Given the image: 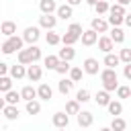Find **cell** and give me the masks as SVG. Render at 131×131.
<instances>
[{"label":"cell","instance_id":"cell-38","mask_svg":"<svg viewBox=\"0 0 131 131\" xmlns=\"http://www.w3.org/2000/svg\"><path fill=\"white\" fill-rule=\"evenodd\" d=\"M59 41H61V37H59L57 33H47V43H49V45H57Z\"/></svg>","mask_w":131,"mask_h":131},{"label":"cell","instance_id":"cell-34","mask_svg":"<svg viewBox=\"0 0 131 131\" xmlns=\"http://www.w3.org/2000/svg\"><path fill=\"white\" fill-rule=\"evenodd\" d=\"M117 94H119V98H127V96H131V88L129 86H117Z\"/></svg>","mask_w":131,"mask_h":131},{"label":"cell","instance_id":"cell-16","mask_svg":"<svg viewBox=\"0 0 131 131\" xmlns=\"http://www.w3.org/2000/svg\"><path fill=\"white\" fill-rule=\"evenodd\" d=\"M20 96H23L25 100H33V98L37 96V90H35L33 86H25V88L20 90Z\"/></svg>","mask_w":131,"mask_h":131},{"label":"cell","instance_id":"cell-8","mask_svg":"<svg viewBox=\"0 0 131 131\" xmlns=\"http://www.w3.org/2000/svg\"><path fill=\"white\" fill-rule=\"evenodd\" d=\"M41 27L53 29V27H55V16H53L51 12H43V16H41Z\"/></svg>","mask_w":131,"mask_h":131},{"label":"cell","instance_id":"cell-28","mask_svg":"<svg viewBox=\"0 0 131 131\" xmlns=\"http://www.w3.org/2000/svg\"><path fill=\"white\" fill-rule=\"evenodd\" d=\"M106 106H108V113H111V115H121V111H123L121 102H115V100H113V102L108 100V104H106Z\"/></svg>","mask_w":131,"mask_h":131},{"label":"cell","instance_id":"cell-49","mask_svg":"<svg viewBox=\"0 0 131 131\" xmlns=\"http://www.w3.org/2000/svg\"><path fill=\"white\" fill-rule=\"evenodd\" d=\"M86 2H88V4H92V6H94V4H96V2H98V0H86Z\"/></svg>","mask_w":131,"mask_h":131},{"label":"cell","instance_id":"cell-37","mask_svg":"<svg viewBox=\"0 0 131 131\" xmlns=\"http://www.w3.org/2000/svg\"><path fill=\"white\" fill-rule=\"evenodd\" d=\"M108 12L111 14H125V8H123V4H115V6H108Z\"/></svg>","mask_w":131,"mask_h":131},{"label":"cell","instance_id":"cell-33","mask_svg":"<svg viewBox=\"0 0 131 131\" xmlns=\"http://www.w3.org/2000/svg\"><path fill=\"white\" fill-rule=\"evenodd\" d=\"M57 61H59V55H47V57H45V66H47L49 70H55Z\"/></svg>","mask_w":131,"mask_h":131},{"label":"cell","instance_id":"cell-13","mask_svg":"<svg viewBox=\"0 0 131 131\" xmlns=\"http://www.w3.org/2000/svg\"><path fill=\"white\" fill-rule=\"evenodd\" d=\"M51 94H53V90H51V86H47V84H41V86H39V90H37V96H39V98H43V100H49V98H51Z\"/></svg>","mask_w":131,"mask_h":131},{"label":"cell","instance_id":"cell-31","mask_svg":"<svg viewBox=\"0 0 131 131\" xmlns=\"http://www.w3.org/2000/svg\"><path fill=\"white\" fill-rule=\"evenodd\" d=\"M94 8H96L98 14H104V12H108V2H106V0H98V2L94 4Z\"/></svg>","mask_w":131,"mask_h":131},{"label":"cell","instance_id":"cell-36","mask_svg":"<svg viewBox=\"0 0 131 131\" xmlns=\"http://www.w3.org/2000/svg\"><path fill=\"white\" fill-rule=\"evenodd\" d=\"M70 78H72V82H78L82 78V70L80 68H70Z\"/></svg>","mask_w":131,"mask_h":131},{"label":"cell","instance_id":"cell-24","mask_svg":"<svg viewBox=\"0 0 131 131\" xmlns=\"http://www.w3.org/2000/svg\"><path fill=\"white\" fill-rule=\"evenodd\" d=\"M119 61H121V59H119V55H113L111 51H108V53H106V57H104V63H106L108 68H115V66H119Z\"/></svg>","mask_w":131,"mask_h":131},{"label":"cell","instance_id":"cell-39","mask_svg":"<svg viewBox=\"0 0 131 131\" xmlns=\"http://www.w3.org/2000/svg\"><path fill=\"white\" fill-rule=\"evenodd\" d=\"M119 59H121V61H125V63H127V61H131V47H129V49H121Z\"/></svg>","mask_w":131,"mask_h":131},{"label":"cell","instance_id":"cell-11","mask_svg":"<svg viewBox=\"0 0 131 131\" xmlns=\"http://www.w3.org/2000/svg\"><path fill=\"white\" fill-rule=\"evenodd\" d=\"M78 123H80V127H88V125H92V113H88V111L78 113Z\"/></svg>","mask_w":131,"mask_h":131},{"label":"cell","instance_id":"cell-9","mask_svg":"<svg viewBox=\"0 0 131 131\" xmlns=\"http://www.w3.org/2000/svg\"><path fill=\"white\" fill-rule=\"evenodd\" d=\"M27 76L33 80V82H37V80H41V68L39 66H35V61L29 66V70H27Z\"/></svg>","mask_w":131,"mask_h":131},{"label":"cell","instance_id":"cell-48","mask_svg":"<svg viewBox=\"0 0 131 131\" xmlns=\"http://www.w3.org/2000/svg\"><path fill=\"white\" fill-rule=\"evenodd\" d=\"M4 108V98H0V111Z\"/></svg>","mask_w":131,"mask_h":131},{"label":"cell","instance_id":"cell-2","mask_svg":"<svg viewBox=\"0 0 131 131\" xmlns=\"http://www.w3.org/2000/svg\"><path fill=\"white\" fill-rule=\"evenodd\" d=\"M100 78H102V82H104V90H115V88H117V72H115L113 68L102 70Z\"/></svg>","mask_w":131,"mask_h":131},{"label":"cell","instance_id":"cell-1","mask_svg":"<svg viewBox=\"0 0 131 131\" xmlns=\"http://www.w3.org/2000/svg\"><path fill=\"white\" fill-rule=\"evenodd\" d=\"M39 57H41V49H39L37 45H31V47L18 51V61H20V63H33V61H37Z\"/></svg>","mask_w":131,"mask_h":131},{"label":"cell","instance_id":"cell-10","mask_svg":"<svg viewBox=\"0 0 131 131\" xmlns=\"http://www.w3.org/2000/svg\"><path fill=\"white\" fill-rule=\"evenodd\" d=\"M68 123H70V119H68L66 113H55L53 115V125L55 127H68Z\"/></svg>","mask_w":131,"mask_h":131},{"label":"cell","instance_id":"cell-30","mask_svg":"<svg viewBox=\"0 0 131 131\" xmlns=\"http://www.w3.org/2000/svg\"><path fill=\"white\" fill-rule=\"evenodd\" d=\"M12 88V80L6 78V76H0V92H6Z\"/></svg>","mask_w":131,"mask_h":131},{"label":"cell","instance_id":"cell-12","mask_svg":"<svg viewBox=\"0 0 131 131\" xmlns=\"http://www.w3.org/2000/svg\"><path fill=\"white\" fill-rule=\"evenodd\" d=\"M113 45H115V41H113L111 37H100V39H98V47H100L104 53H108V51L113 49Z\"/></svg>","mask_w":131,"mask_h":131},{"label":"cell","instance_id":"cell-27","mask_svg":"<svg viewBox=\"0 0 131 131\" xmlns=\"http://www.w3.org/2000/svg\"><path fill=\"white\" fill-rule=\"evenodd\" d=\"M66 113H70V115H78V113H80V104H78V100H70V102L66 104Z\"/></svg>","mask_w":131,"mask_h":131},{"label":"cell","instance_id":"cell-7","mask_svg":"<svg viewBox=\"0 0 131 131\" xmlns=\"http://www.w3.org/2000/svg\"><path fill=\"white\" fill-rule=\"evenodd\" d=\"M84 72H88V74H96V72H98V59H94V57L84 59Z\"/></svg>","mask_w":131,"mask_h":131},{"label":"cell","instance_id":"cell-6","mask_svg":"<svg viewBox=\"0 0 131 131\" xmlns=\"http://www.w3.org/2000/svg\"><path fill=\"white\" fill-rule=\"evenodd\" d=\"M0 33H4V35H14L16 33V25L12 23V20H4V23H0Z\"/></svg>","mask_w":131,"mask_h":131},{"label":"cell","instance_id":"cell-20","mask_svg":"<svg viewBox=\"0 0 131 131\" xmlns=\"http://www.w3.org/2000/svg\"><path fill=\"white\" fill-rule=\"evenodd\" d=\"M80 39V35H76V33H72V31H68L63 37H61V41H63V45H74L76 41Z\"/></svg>","mask_w":131,"mask_h":131},{"label":"cell","instance_id":"cell-19","mask_svg":"<svg viewBox=\"0 0 131 131\" xmlns=\"http://www.w3.org/2000/svg\"><path fill=\"white\" fill-rule=\"evenodd\" d=\"M57 16H61L63 20L70 18V16H72V4H63V6H59V8H57Z\"/></svg>","mask_w":131,"mask_h":131},{"label":"cell","instance_id":"cell-5","mask_svg":"<svg viewBox=\"0 0 131 131\" xmlns=\"http://www.w3.org/2000/svg\"><path fill=\"white\" fill-rule=\"evenodd\" d=\"M82 43L84 45H94L96 43V31L94 29H90V31H82Z\"/></svg>","mask_w":131,"mask_h":131},{"label":"cell","instance_id":"cell-44","mask_svg":"<svg viewBox=\"0 0 131 131\" xmlns=\"http://www.w3.org/2000/svg\"><path fill=\"white\" fill-rule=\"evenodd\" d=\"M6 70H8V66L0 61V76H4V74H6Z\"/></svg>","mask_w":131,"mask_h":131},{"label":"cell","instance_id":"cell-32","mask_svg":"<svg viewBox=\"0 0 131 131\" xmlns=\"http://www.w3.org/2000/svg\"><path fill=\"white\" fill-rule=\"evenodd\" d=\"M111 39H113L115 43H121V41L125 39V35H123V31H121L119 27H115V29H113V33H111Z\"/></svg>","mask_w":131,"mask_h":131},{"label":"cell","instance_id":"cell-42","mask_svg":"<svg viewBox=\"0 0 131 131\" xmlns=\"http://www.w3.org/2000/svg\"><path fill=\"white\" fill-rule=\"evenodd\" d=\"M68 31H72V33H76V35H82V25H78V23H72Z\"/></svg>","mask_w":131,"mask_h":131},{"label":"cell","instance_id":"cell-14","mask_svg":"<svg viewBox=\"0 0 131 131\" xmlns=\"http://www.w3.org/2000/svg\"><path fill=\"white\" fill-rule=\"evenodd\" d=\"M74 55H76V51L72 49V45H63V49H59V59H66V61H70Z\"/></svg>","mask_w":131,"mask_h":131},{"label":"cell","instance_id":"cell-47","mask_svg":"<svg viewBox=\"0 0 131 131\" xmlns=\"http://www.w3.org/2000/svg\"><path fill=\"white\" fill-rule=\"evenodd\" d=\"M68 2H70V4H72V6H74V4H80V2H82V0H68Z\"/></svg>","mask_w":131,"mask_h":131},{"label":"cell","instance_id":"cell-43","mask_svg":"<svg viewBox=\"0 0 131 131\" xmlns=\"http://www.w3.org/2000/svg\"><path fill=\"white\" fill-rule=\"evenodd\" d=\"M123 72H125V78H129V80H131V61H127V66H125V70H123Z\"/></svg>","mask_w":131,"mask_h":131},{"label":"cell","instance_id":"cell-21","mask_svg":"<svg viewBox=\"0 0 131 131\" xmlns=\"http://www.w3.org/2000/svg\"><path fill=\"white\" fill-rule=\"evenodd\" d=\"M10 74H12V78H23L27 72H25V66L18 61V66H12V68H10Z\"/></svg>","mask_w":131,"mask_h":131},{"label":"cell","instance_id":"cell-29","mask_svg":"<svg viewBox=\"0 0 131 131\" xmlns=\"http://www.w3.org/2000/svg\"><path fill=\"white\" fill-rule=\"evenodd\" d=\"M39 6H41L43 12H53V10H55V2H53V0H41Z\"/></svg>","mask_w":131,"mask_h":131},{"label":"cell","instance_id":"cell-15","mask_svg":"<svg viewBox=\"0 0 131 131\" xmlns=\"http://www.w3.org/2000/svg\"><path fill=\"white\" fill-rule=\"evenodd\" d=\"M92 29H94L96 33H104V31L108 29V23L102 20V18H94V20H92Z\"/></svg>","mask_w":131,"mask_h":131},{"label":"cell","instance_id":"cell-26","mask_svg":"<svg viewBox=\"0 0 131 131\" xmlns=\"http://www.w3.org/2000/svg\"><path fill=\"white\" fill-rule=\"evenodd\" d=\"M72 84H74V82H72V78H70V80H68V78H63V80L59 82V92H61V94H68V92L72 90Z\"/></svg>","mask_w":131,"mask_h":131},{"label":"cell","instance_id":"cell-40","mask_svg":"<svg viewBox=\"0 0 131 131\" xmlns=\"http://www.w3.org/2000/svg\"><path fill=\"white\" fill-rule=\"evenodd\" d=\"M123 16H125V14H123ZM123 16H121V14H111V16H108V23H111L113 27H117V25L123 23Z\"/></svg>","mask_w":131,"mask_h":131},{"label":"cell","instance_id":"cell-25","mask_svg":"<svg viewBox=\"0 0 131 131\" xmlns=\"http://www.w3.org/2000/svg\"><path fill=\"white\" fill-rule=\"evenodd\" d=\"M70 61H66V59H59L57 61V66H55V72H59V74H68L70 72Z\"/></svg>","mask_w":131,"mask_h":131},{"label":"cell","instance_id":"cell-22","mask_svg":"<svg viewBox=\"0 0 131 131\" xmlns=\"http://www.w3.org/2000/svg\"><path fill=\"white\" fill-rule=\"evenodd\" d=\"M39 111H41V104L37 100H27V113L29 115H37Z\"/></svg>","mask_w":131,"mask_h":131},{"label":"cell","instance_id":"cell-4","mask_svg":"<svg viewBox=\"0 0 131 131\" xmlns=\"http://www.w3.org/2000/svg\"><path fill=\"white\" fill-rule=\"evenodd\" d=\"M23 39H25V41H29V43H35V41L39 39V29H37V27H27V29H25Z\"/></svg>","mask_w":131,"mask_h":131},{"label":"cell","instance_id":"cell-23","mask_svg":"<svg viewBox=\"0 0 131 131\" xmlns=\"http://www.w3.org/2000/svg\"><path fill=\"white\" fill-rule=\"evenodd\" d=\"M2 111H4V115H6L8 119H16V117H18V108H16L14 104H8V106L4 104V108H2Z\"/></svg>","mask_w":131,"mask_h":131},{"label":"cell","instance_id":"cell-18","mask_svg":"<svg viewBox=\"0 0 131 131\" xmlns=\"http://www.w3.org/2000/svg\"><path fill=\"white\" fill-rule=\"evenodd\" d=\"M108 100H111L108 90H100V92H96V102H98L100 106H106V104H108Z\"/></svg>","mask_w":131,"mask_h":131},{"label":"cell","instance_id":"cell-3","mask_svg":"<svg viewBox=\"0 0 131 131\" xmlns=\"http://www.w3.org/2000/svg\"><path fill=\"white\" fill-rule=\"evenodd\" d=\"M18 49H23V39L16 37V35H10V37L2 43V51H4V53H12V51H18Z\"/></svg>","mask_w":131,"mask_h":131},{"label":"cell","instance_id":"cell-41","mask_svg":"<svg viewBox=\"0 0 131 131\" xmlns=\"http://www.w3.org/2000/svg\"><path fill=\"white\" fill-rule=\"evenodd\" d=\"M115 131H123L125 129V121L123 119H113V125H111Z\"/></svg>","mask_w":131,"mask_h":131},{"label":"cell","instance_id":"cell-46","mask_svg":"<svg viewBox=\"0 0 131 131\" xmlns=\"http://www.w3.org/2000/svg\"><path fill=\"white\" fill-rule=\"evenodd\" d=\"M119 4H123V6H125V4H131V0H119Z\"/></svg>","mask_w":131,"mask_h":131},{"label":"cell","instance_id":"cell-45","mask_svg":"<svg viewBox=\"0 0 131 131\" xmlns=\"http://www.w3.org/2000/svg\"><path fill=\"white\" fill-rule=\"evenodd\" d=\"M123 20H125V23L131 27V14H125V16H123Z\"/></svg>","mask_w":131,"mask_h":131},{"label":"cell","instance_id":"cell-17","mask_svg":"<svg viewBox=\"0 0 131 131\" xmlns=\"http://www.w3.org/2000/svg\"><path fill=\"white\" fill-rule=\"evenodd\" d=\"M4 100H6L8 104H16V102L20 100V92H14V90L10 88V90H6V98H4Z\"/></svg>","mask_w":131,"mask_h":131},{"label":"cell","instance_id":"cell-35","mask_svg":"<svg viewBox=\"0 0 131 131\" xmlns=\"http://www.w3.org/2000/svg\"><path fill=\"white\" fill-rule=\"evenodd\" d=\"M76 100H78V102H86V100H90V92H88V90H84V88H82V90H78Z\"/></svg>","mask_w":131,"mask_h":131}]
</instances>
